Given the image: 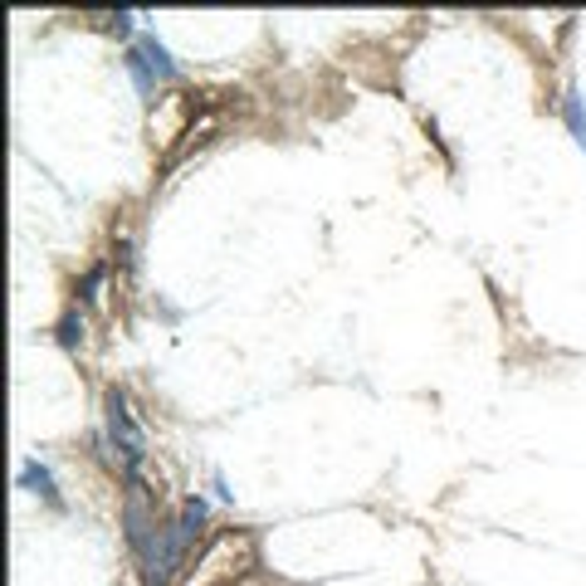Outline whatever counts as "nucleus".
Returning <instances> with one entry per match:
<instances>
[{
  "label": "nucleus",
  "instance_id": "20e7f679",
  "mask_svg": "<svg viewBox=\"0 0 586 586\" xmlns=\"http://www.w3.org/2000/svg\"><path fill=\"white\" fill-rule=\"evenodd\" d=\"M59 342H64V347H74V342H83V323L74 318V313H69V318L59 323Z\"/></svg>",
  "mask_w": 586,
  "mask_h": 586
},
{
  "label": "nucleus",
  "instance_id": "f03ea898",
  "mask_svg": "<svg viewBox=\"0 0 586 586\" xmlns=\"http://www.w3.org/2000/svg\"><path fill=\"white\" fill-rule=\"evenodd\" d=\"M108 425H112V440H118V450H123V460L137 469L142 460V431H137V421H133V410H127V401L118 391L108 396Z\"/></svg>",
  "mask_w": 586,
  "mask_h": 586
},
{
  "label": "nucleus",
  "instance_id": "7ed1b4c3",
  "mask_svg": "<svg viewBox=\"0 0 586 586\" xmlns=\"http://www.w3.org/2000/svg\"><path fill=\"white\" fill-rule=\"evenodd\" d=\"M25 484H30L35 494H45L49 504H59V494H54V479H49V469H39V464H30V469H25Z\"/></svg>",
  "mask_w": 586,
  "mask_h": 586
},
{
  "label": "nucleus",
  "instance_id": "f257e3e1",
  "mask_svg": "<svg viewBox=\"0 0 586 586\" xmlns=\"http://www.w3.org/2000/svg\"><path fill=\"white\" fill-rule=\"evenodd\" d=\"M250 562H254V538L250 533H220L201 552V562H196V571H191V581H186V586H216V581L235 577V571L250 567Z\"/></svg>",
  "mask_w": 586,
  "mask_h": 586
}]
</instances>
